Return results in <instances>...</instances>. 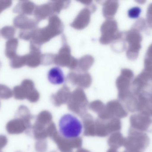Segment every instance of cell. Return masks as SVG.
Returning <instances> with one entry per match:
<instances>
[{
  "label": "cell",
  "instance_id": "cell-1",
  "mask_svg": "<svg viewBox=\"0 0 152 152\" xmlns=\"http://www.w3.org/2000/svg\"><path fill=\"white\" fill-rule=\"evenodd\" d=\"M58 126L60 134L66 139L77 138L83 130V125L81 121L70 113H66L61 116Z\"/></svg>",
  "mask_w": 152,
  "mask_h": 152
},
{
  "label": "cell",
  "instance_id": "cell-2",
  "mask_svg": "<svg viewBox=\"0 0 152 152\" xmlns=\"http://www.w3.org/2000/svg\"><path fill=\"white\" fill-rule=\"evenodd\" d=\"M150 142V138L145 133L130 128L124 145L127 151L143 152L149 146Z\"/></svg>",
  "mask_w": 152,
  "mask_h": 152
},
{
  "label": "cell",
  "instance_id": "cell-3",
  "mask_svg": "<svg viewBox=\"0 0 152 152\" xmlns=\"http://www.w3.org/2000/svg\"><path fill=\"white\" fill-rule=\"evenodd\" d=\"M130 128L143 133H152V117L140 113L130 117Z\"/></svg>",
  "mask_w": 152,
  "mask_h": 152
},
{
  "label": "cell",
  "instance_id": "cell-4",
  "mask_svg": "<svg viewBox=\"0 0 152 152\" xmlns=\"http://www.w3.org/2000/svg\"><path fill=\"white\" fill-rule=\"evenodd\" d=\"M29 117L18 115L14 119L6 124V129L10 134H19L25 132L29 126Z\"/></svg>",
  "mask_w": 152,
  "mask_h": 152
},
{
  "label": "cell",
  "instance_id": "cell-5",
  "mask_svg": "<svg viewBox=\"0 0 152 152\" xmlns=\"http://www.w3.org/2000/svg\"><path fill=\"white\" fill-rule=\"evenodd\" d=\"M33 83L29 80H23L21 85L16 86L13 89V95L15 99L23 100L27 98L31 93L30 90L33 88Z\"/></svg>",
  "mask_w": 152,
  "mask_h": 152
},
{
  "label": "cell",
  "instance_id": "cell-6",
  "mask_svg": "<svg viewBox=\"0 0 152 152\" xmlns=\"http://www.w3.org/2000/svg\"><path fill=\"white\" fill-rule=\"evenodd\" d=\"M48 78L51 84L59 85L63 84L65 81V76L62 70L58 67H54L49 70Z\"/></svg>",
  "mask_w": 152,
  "mask_h": 152
},
{
  "label": "cell",
  "instance_id": "cell-7",
  "mask_svg": "<svg viewBox=\"0 0 152 152\" xmlns=\"http://www.w3.org/2000/svg\"><path fill=\"white\" fill-rule=\"evenodd\" d=\"M18 44V40L16 38L9 39L6 42L5 54L8 59H11L17 55V51Z\"/></svg>",
  "mask_w": 152,
  "mask_h": 152
},
{
  "label": "cell",
  "instance_id": "cell-8",
  "mask_svg": "<svg viewBox=\"0 0 152 152\" xmlns=\"http://www.w3.org/2000/svg\"><path fill=\"white\" fill-rule=\"evenodd\" d=\"M33 9V4L26 1H20L19 2L13 9L14 13L20 15L29 14Z\"/></svg>",
  "mask_w": 152,
  "mask_h": 152
},
{
  "label": "cell",
  "instance_id": "cell-9",
  "mask_svg": "<svg viewBox=\"0 0 152 152\" xmlns=\"http://www.w3.org/2000/svg\"><path fill=\"white\" fill-rule=\"evenodd\" d=\"M13 25L17 28L26 29L30 27L31 22L24 15H19L13 20Z\"/></svg>",
  "mask_w": 152,
  "mask_h": 152
},
{
  "label": "cell",
  "instance_id": "cell-10",
  "mask_svg": "<svg viewBox=\"0 0 152 152\" xmlns=\"http://www.w3.org/2000/svg\"><path fill=\"white\" fill-rule=\"evenodd\" d=\"M26 63L25 56L17 55L11 59L10 65L13 69H18L22 68Z\"/></svg>",
  "mask_w": 152,
  "mask_h": 152
},
{
  "label": "cell",
  "instance_id": "cell-11",
  "mask_svg": "<svg viewBox=\"0 0 152 152\" xmlns=\"http://www.w3.org/2000/svg\"><path fill=\"white\" fill-rule=\"evenodd\" d=\"M16 29L12 26H5L1 29V34L4 39H10L13 38L16 34Z\"/></svg>",
  "mask_w": 152,
  "mask_h": 152
},
{
  "label": "cell",
  "instance_id": "cell-12",
  "mask_svg": "<svg viewBox=\"0 0 152 152\" xmlns=\"http://www.w3.org/2000/svg\"><path fill=\"white\" fill-rule=\"evenodd\" d=\"M13 96V92L10 87L4 84H0V98L1 99H10Z\"/></svg>",
  "mask_w": 152,
  "mask_h": 152
},
{
  "label": "cell",
  "instance_id": "cell-13",
  "mask_svg": "<svg viewBox=\"0 0 152 152\" xmlns=\"http://www.w3.org/2000/svg\"><path fill=\"white\" fill-rule=\"evenodd\" d=\"M12 1L9 0H0V14L12 5Z\"/></svg>",
  "mask_w": 152,
  "mask_h": 152
},
{
  "label": "cell",
  "instance_id": "cell-14",
  "mask_svg": "<svg viewBox=\"0 0 152 152\" xmlns=\"http://www.w3.org/2000/svg\"><path fill=\"white\" fill-rule=\"evenodd\" d=\"M141 10L137 7H134L129 11V15L130 18H136L139 16Z\"/></svg>",
  "mask_w": 152,
  "mask_h": 152
},
{
  "label": "cell",
  "instance_id": "cell-15",
  "mask_svg": "<svg viewBox=\"0 0 152 152\" xmlns=\"http://www.w3.org/2000/svg\"><path fill=\"white\" fill-rule=\"evenodd\" d=\"M8 138L5 136L0 135V151L8 143Z\"/></svg>",
  "mask_w": 152,
  "mask_h": 152
},
{
  "label": "cell",
  "instance_id": "cell-16",
  "mask_svg": "<svg viewBox=\"0 0 152 152\" xmlns=\"http://www.w3.org/2000/svg\"><path fill=\"white\" fill-rule=\"evenodd\" d=\"M124 152H142L133 151H127H127H125Z\"/></svg>",
  "mask_w": 152,
  "mask_h": 152
},
{
  "label": "cell",
  "instance_id": "cell-17",
  "mask_svg": "<svg viewBox=\"0 0 152 152\" xmlns=\"http://www.w3.org/2000/svg\"><path fill=\"white\" fill-rule=\"evenodd\" d=\"M0 106H1V102H0Z\"/></svg>",
  "mask_w": 152,
  "mask_h": 152
},
{
  "label": "cell",
  "instance_id": "cell-18",
  "mask_svg": "<svg viewBox=\"0 0 152 152\" xmlns=\"http://www.w3.org/2000/svg\"></svg>",
  "mask_w": 152,
  "mask_h": 152
},
{
  "label": "cell",
  "instance_id": "cell-19",
  "mask_svg": "<svg viewBox=\"0 0 152 152\" xmlns=\"http://www.w3.org/2000/svg\"><path fill=\"white\" fill-rule=\"evenodd\" d=\"M0 152H2L0 151Z\"/></svg>",
  "mask_w": 152,
  "mask_h": 152
}]
</instances>
